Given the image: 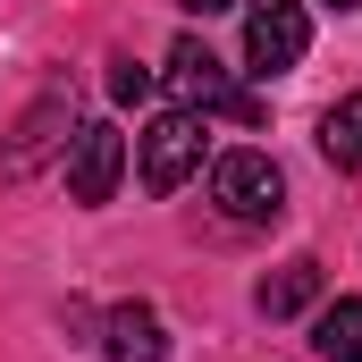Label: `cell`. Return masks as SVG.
Segmentation results:
<instances>
[{"label": "cell", "mask_w": 362, "mask_h": 362, "mask_svg": "<svg viewBox=\"0 0 362 362\" xmlns=\"http://www.w3.org/2000/svg\"><path fill=\"white\" fill-rule=\"evenodd\" d=\"M303 51H312L303 0H253V8H245V68H253V76H286Z\"/></svg>", "instance_id": "cell-4"}, {"label": "cell", "mask_w": 362, "mask_h": 362, "mask_svg": "<svg viewBox=\"0 0 362 362\" xmlns=\"http://www.w3.org/2000/svg\"><path fill=\"white\" fill-rule=\"evenodd\" d=\"M59 118H68V93H42V110H34V118H25V135L8 144V169H17V177L42 160V144H51V127H59Z\"/></svg>", "instance_id": "cell-10"}, {"label": "cell", "mask_w": 362, "mask_h": 362, "mask_svg": "<svg viewBox=\"0 0 362 362\" xmlns=\"http://www.w3.org/2000/svg\"><path fill=\"white\" fill-rule=\"evenodd\" d=\"M253 303H262V320H295V312H312L320 303V262H286L253 286Z\"/></svg>", "instance_id": "cell-7"}, {"label": "cell", "mask_w": 362, "mask_h": 362, "mask_svg": "<svg viewBox=\"0 0 362 362\" xmlns=\"http://www.w3.org/2000/svg\"><path fill=\"white\" fill-rule=\"evenodd\" d=\"M177 8H194V17H219V8H236V0H177Z\"/></svg>", "instance_id": "cell-12"}, {"label": "cell", "mask_w": 362, "mask_h": 362, "mask_svg": "<svg viewBox=\"0 0 362 362\" xmlns=\"http://www.w3.org/2000/svg\"><path fill=\"white\" fill-rule=\"evenodd\" d=\"M101 354L110 362H169L160 312H152V303H110V312H101Z\"/></svg>", "instance_id": "cell-6"}, {"label": "cell", "mask_w": 362, "mask_h": 362, "mask_svg": "<svg viewBox=\"0 0 362 362\" xmlns=\"http://www.w3.org/2000/svg\"><path fill=\"white\" fill-rule=\"evenodd\" d=\"M312 354H320V362H362V295L320 303V320H312Z\"/></svg>", "instance_id": "cell-8"}, {"label": "cell", "mask_w": 362, "mask_h": 362, "mask_svg": "<svg viewBox=\"0 0 362 362\" xmlns=\"http://www.w3.org/2000/svg\"><path fill=\"white\" fill-rule=\"evenodd\" d=\"M320 152H329V169H362V93L320 110Z\"/></svg>", "instance_id": "cell-9"}, {"label": "cell", "mask_w": 362, "mask_h": 362, "mask_svg": "<svg viewBox=\"0 0 362 362\" xmlns=\"http://www.w3.org/2000/svg\"><path fill=\"white\" fill-rule=\"evenodd\" d=\"M118 177H127V135L118 127H76V152H68V194L76 202H110L118 194Z\"/></svg>", "instance_id": "cell-5"}, {"label": "cell", "mask_w": 362, "mask_h": 362, "mask_svg": "<svg viewBox=\"0 0 362 362\" xmlns=\"http://www.w3.org/2000/svg\"><path fill=\"white\" fill-rule=\"evenodd\" d=\"M110 101H152V68H135V59H110Z\"/></svg>", "instance_id": "cell-11"}, {"label": "cell", "mask_w": 362, "mask_h": 362, "mask_svg": "<svg viewBox=\"0 0 362 362\" xmlns=\"http://www.w3.org/2000/svg\"><path fill=\"white\" fill-rule=\"evenodd\" d=\"M135 169H144V194H177V185L202 169V118H194V110H160V118L135 135Z\"/></svg>", "instance_id": "cell-3"}, {"label": "cell", "mask_w": 362, "mask_h": 362, "mask_svg": "<svg viewBox=\"0 0 362 362\" xmlns=\"http://www.w3.org/2000/svg\"><path fill=\"white\" fill-rule=\"evenodd\" d=\"M337 8H362V0H337Z\"/></svg>", "instance_id": "cell-13"}, {"label": "cell", "mask_w": 362, "mask_h": 362, "mask_svg": "<svg viewBox=\"0 0 362 362\" xmlns=\"http://www.w3.org/2000/svg\"><path fill=\"white\" fill-rule=\"evenodd\" d=\"M211 202H219L228 219L262 228V219L286 211V177H278L270 152H219V160H211Z\"/></svg>", "instance_id": "cell-2"}, {"label": "cell", "mask_w": 362, "mask_h": 362, "mask_svg": "<svg viewBox=\"0 0 362 362\" xmlns=\"http://www.w3.org/2000/svg\"><path fill=\"white\" fill-rule=\"evenodd\" d=\"M169 93H177L185 110H228L236 127H262V93H245L211 51H202V42H194V34L169 42Z\"/></svg>", "instance_id": "cell-1"}]
</instances>
